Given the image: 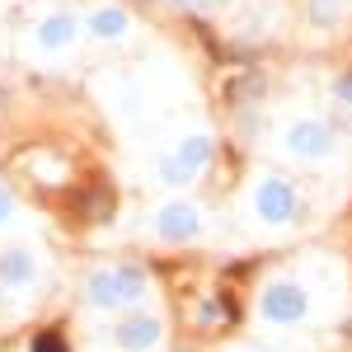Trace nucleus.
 Listing matches in <instances>:
<instances>
[{
  "label": "nucleus",
  "instance_id": "f257e3e1",
  "mask_svg": "<svg viewBox=\"0 0 352 352\" xmlns=\"http://www.w3.org/2000/svg\"><path fill=\"white\" fill-rule=\"evenodd\" d=\"M141 287H146V277H141L136 268L99 272V277H94V300H99V305H118V300L141 296Z\"/></svg>",
  "mask_w": 352,
  "mask_h": 352
},
{
  "label": "nucleus",
  "instance_id": "f03ea898",
  "mask_svg": "<svg viewBox=\"0 0 352 352\" xmlns=\"http://www.w3.org/2000/svg\"><path fill=\"white\" fill-rule=\"evenodd\" d=\"M263 315L277 320V324L300 320V315H305V296H300V287H292V282H272L268 292H263Z\"/></svg>",
  "mask_w": 352,
  "mask_h": 352
},
{
  "label": "nucleus",
  "instance_id": "7ed1b4c3",
  "mask_svg": "<svg viewBox=\"0 0 352 352\" xmlns=\"http://www.w3.org/2000/svg\"><path fill=\"white\" fill-rule=\"evenodd\" d=\"M296 212V192L287 188L282 179H268L263 188H258V217L263 221H287Z\"/></svg>",
  "mask_w": 352,
  "mask_h": 352
},
{
  "label": "nucleus",
  "instance_id": "20e7f679",
  "mask_svg": "<svg viewBox=\"0 0 352 352\" xmlns=\"http://www.w3.org/2000/svg\"><path fill=\"white\" fill-rule=\"evenodd\" d=\"M155 338H160V324H155L151 315H132V320L118 324V343H122L127 352H146Z\"/></svg>",
  "mask_w": 352,
  "mask_h": 352
},
{
  "label": "nucleus",
  "instance_id": "39448f33",
  "mask_svg": "<svg viewBox=\"0 0 352 352\" xmlns=\"http://www.w3.org/2000/svg\"><path fill=\"white\" fill-rule=\"evenodd\" d=\"M192 230H197V212H192L188 202H169L160 212V235L164 240H188Z\"/></svg>",
  "mask_w": 352,
  "mask_h": 352
},
{
  "label": "nucleus",
  "instance_id": "423d86ee",
  "mask_svg": "<svg viewBox=\"0 0 352 352\" xmlns=\"http://www.w3.org/2000/svg\"><path fill=\"white\" fill-rule=\"evenodd\" d=\"M71 38H76V14H56V19H47V24L38 28L43 47H66Z\"/></svg>",
  "mask_w": 352,
  "mask_h": 352
},
{
  "label": "nucleus",
  "instance_id": "0eeeda50",
  "mask_svg": "<svg viewBox=\"0 0 352 352\" xmlns=\"http://www.w3.org/2000/svg\"><path fill=\"white\" fill-rule=\"evenodd\" d=\"M292 151H300V155H324V151H329L324 127H315V122H300L296 132H292Z\"/></svg>",
  "mask_w": 352,
  "mask_h": 352
},
{
  "label": "nucleus",
  "instance_id": "6e6552de",
  "mask_svg": "<svg viewBox=\"0 0 352 352\" xmlns=\"http://www.w3.org/2000/svg\"><path fill=\"white\" fill-rule=\"evenodd\" d=\"M28 277H33V258L28 254H0V282H10V287H24Z\"/></svg>",
  "mask_w": 352,
  "mask_h": 352
},
{
  "label": "nucleus",
  "instance_id": "1a4fd4ad",
  "mask_svg": "<svg viewBox=\"0 0 352 352\" xmlns=\"http://www.w3.org/2000/svg\"><path fill=\"white\" fill-rule=\"evenodd\" d=\"M94 28H99V33H122L127 19H122L118 10H99V14H94Z\"/></svg>",
  "mask_w": 352,
  "mask_h": 352
},
{
  "label": "nucleus",
  "instance_id": "9d476101",
  "mask_svg": "<svg viewBox=\"0 0 352 352\" xmlns=\"http://www.w3.org/2000/svg\"><path fill=\"white\" fill-rule=\"evenodd\" d=\"M33 352H66V343H61V333H38Z\"/></svg>",
  "mask_w": 352,
  "mask_h": 352
},
{
  "label": "nucleus",
  "instance_id": "9b49d317",
  "mask_svg": "<svg viewBox=\"0 0 352 352\" xmlns=\"http://www.w3.org/2000/svg\"><path fill=\"white\" fill-rule=\"evenodd\" d=\"M10 217V197H5V192H0V221Z\"/></svg>",
  "mask_w": 352,
  "mask_h": 352
},
{
  "label": "nucleus",
  "instance_id": "f8f14e48",
  "mask_svg": "<svg viewBox=\"0 0 352 352\" xmlns=\"http://www.w3.org/2000/svg\"><path fill=\"white\" fill-rule=\"evenodd\" d=\"M343 99H352V80H343Z\"/></svg>",
  "mask_w": 352,
  "mask_h": 352
}]
</instances>
